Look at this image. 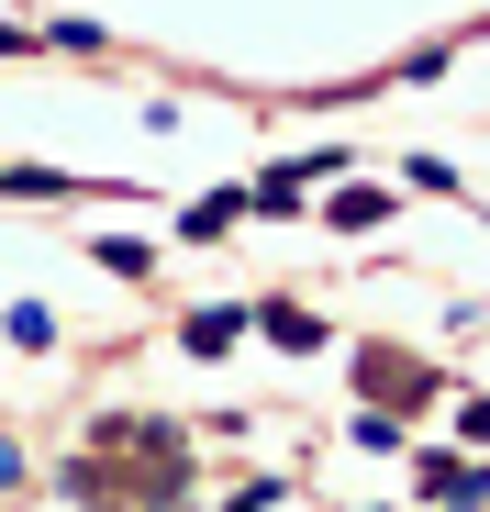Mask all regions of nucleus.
I'll use <instances>...</instances> for the list:
<instances>
[{
	"mask_svg": "<svg viewBox=\"0 0 490 512\" xmlns=\"http://www.w3.org/2000/svg\"><path fill=\"white\" fill-rule=\"evenodd\" d=\"M245 323H257L268 346H290V357H312V346H323V312H301V301H257Z\"/></svg>",
	"mask_w": 490,
	"mask_h": 512,
	"instance_id": "f257e3e1",
	"label": "nucleus"
},
{
	"mask_svg": "<svg viewBox=\"0 0 490 512\" xmlns=\"http://www.w3.org/2000/svg\"><path fill=\"white\" fill-rule=\"evenodd\" d=\"M12 479H23V446H12V435H0V490H12Z\"/></svg>",
	"mask_w": 490,
	"mask_h": 512,
	"instance_id": "9b49d317",
	"label": "nucleus"
},
{
	"mask_svg": "<svg viewBox=\"0 0 490 512\" xmlns=\"http://www.w3.org/2000/svg\"><path fill=\"white\" fill-rule=\"evenodd\" d=\"M12 346H56V312L45 301H12Z\"/></svg>",
	"mask_w": 490,
	"mask_h": 512,
	"instance_id": "6e6552de",
	"label": "nucleus"
},
{
	"mask_svg": "<svg viewBox=\"0 0 490 512\" xmlns=\"http://www.w3.org/2000/svg\"><path fill=\"white\" fill-rule=\"evenodd\" d=\"M234 334H245V301H212V312H190V323H179V346H190V357H223Z\"/></svg>",
	"mask_w": 490,
	"mask_h": 512,
	"instance_id": "7ed1b4c3",
	"label": "nucleus"
},
{
	"mask_svg": "<svg viewBox=\"0 0 490 512\" xmlns=\"http://www.w3.org/2000/svg\"><path fill=\"white\" fill-rule=\"evenodd\" d=\"M323 223H335V234H368V223H390V190H335Z\"/></svg>",
	"mask_w": 490,
	"mask_h": 512,
	"instance_id": "39448f33",
	"label": "nucleus"
},
{
	"mask_svg": "<svg viewBox=\"0 0 490 512\" xmlns=\"http://www.w3.org/2000/svg\"><path fill=\"white\" fill-rule=\"evenodd\" d=\"M457 435H468V446H490V401H457Z\"/></svg>",
	"mask_w": 490,
	"mask_h": 512,
	"instance_id": "9d476101",
	"label": "nucleus"
},
{
	"mask_svg": "<svg viewBox=\"0 0 490 512\" xmlns=\"http://www.w3.org/2000/svg\"><path fill=\"white\" fill-rule=\"evenodd\" d=\"M424 490H435L446 512H479V501H490V468H468V457H424Z\"/></svg>",
	"mask_w": 490,
	"mask_h": 512,
	"instance_id": "f03ea898",
	"label": "nucleus"
},
{
	"mask_svg": "<svg viewBox=\"0 0 490 512\" xmlns=\"http://www.w3.org/2000/svg\"><path fill=\"white\" fill-rule=\"evenodd\" d=\"M90 256H101V268H112V279H145V268H156V256H145V245H134V234H101V245H90Z\"/></svg>",
	"mask_w": 490,
	"mask_h": 512,
	"instance_id": "0eeeda50",
	"label": "nucleus"
},
{
	"mask_svg": "<svg viewBox=\"0 0 490 512\" xmlns=\"http://www.w3.org/2000/svg\"><path fill=\"white\" fill-rule=\"evenodd\" d=\"M357 379H368V390H424V368H413V357H390V346H368Z\"/></svg>",
	"mask_w": 490,
	"mask_h": 512,
	"instance_id": "423d86ee",
	"label": "nucleus"
},
{
	"mask_svg": "<svg viewBox=\"0 0 490 512\" xmlns=\"http://www.w3.org/2000/svg\"><path fill=\"white\" fill-rule=\"evenodd\" d=\"M290 501V479H234V512H279Z\"/></svg>",
	"mask_w": 490,
	"mask_h": 512,
	"instance_id": "1a4fd4ad",
	"label": "nucleus"
},
{
	"mask_svg": "<svg viewBox=\"0 0 490 512\" xmlns=\"http://www.w3.org/2000/svg\"><path fill=\"white\" fill-rule=\"evenodd\" d=\"M234 223H245V190H212V201H190V212H179V234H190V245H212V234H234Z\"/></svg>",
	"mask_w": 490,
	"mask_h": 512,
	"instance_id": "20e7f679",
	"label": "nucleus"
}]
</instances>
